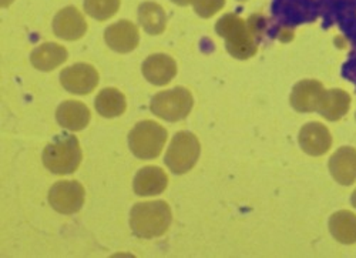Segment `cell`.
Masks as SVG:
<instances>
[{"instance_id": "obj_5", "label": "cell", "mask_w": 356, "mask_h": 258, "mask_svg": "<svg viewBox=\"0 0 356 258\" xmlns=\"http://www.w3.org/2000/svg\"><path fill=\"white\" fill-rule=\"evenodd\" d=\"M201 153L198 138L190 131H178L165 153V166L174 175H186L197 164Z\"/></svg>"}, {"instance_id": "obj_11", "label": "cell", "mask_w": 356, "mask_h": 258, "mask_svg": "<svg viewBox=\"0 0 356 258\" xmlns=\"http://www.w3.org/2000/svg\"><path fill=\"white\" fill-rule=\"evenodd\" d=\"M325 88L318 80H302L296 83L291 93V106L300 113L318 111Z\"/></svg>"}, {"instance_id": "obj_24", "label": "cell", "mask_w": 356, "mask_h": 258, "mask_svg": "<svg viewBox=\"0 0 356 258\" xmlns=\"http://www.w3.org/2000/svg\"><path fill=\"white\" fill-rule=\"evenodd\" d=\"M172 3L178 5V6H187V5H191V0H171Z\"/></svg>"}, {"instance_id": "obj_13", "label": "cell", "mask_w": 356, "mask_h": 258, "mask_svg": "<svg viewBox=\"0 0 356 258\" xmlns=\"http://www.w3.org/2000/svg\"><path fill=\"white\" fill-rule=\"evenodd\" d=\"M141 70L147 81L154 86H165L175 77L177 63L168 54L157 53L147 57Z\"/></svg>"}, {"instance_id": "obj_27", "label": "cell", "mask_w": 356, "mask_h": 258, "mask_svg": "<svg viewBox=\"0 0 356 258\" xmlns=\"http://www.w3.org/2000/svg\"><path fill=\"white\" fill-rule=\"evenodd\" d=\"M238 2H245V0H238Z\"/></svg>"}, {"instance_id": "obj_16", "label": "cell", "mask_w": 356, "mask_h": 258, "mask_svg": "<svg viewBox=\"0 0 356 258\" xmlns=\"http://www.w3.org/2000/svg\"><path fill=\"white\" fill-rule=\"evenodd\" d=\"M331 176L341 186H350L356 182V149L341 147L330 159Z\"/></svg>"}, {"instance_id": "obj_8", "label": "cell", "mask_w": 356, "mask_h": 258, "mask_svg": "<svg viewBox=\"0 0 356 258\" xmlns=\"http://www.w3.org/2000/svg\"><path fill=\"white\" fill-rule=\"evenodd\" d=\"M60 83L69 93L86 96L97 88L99 73L92 65L76 63L60 73Z\"/></svg>"}, {"instance_id": "obj_7", "label": "cell", "mask_w": 356, "mask_h": 258, "mask_svg": "<svg viewBox=\"0 0 356 258\" xmlns=\"http://www.w3.org/2000/svg\"><path fill=\"white\" fill-rule=\"evenodd\" d=\"M86 191L79 182H57L49 191V204L60 214H74L84 204Z\"/></svg>"}, {"instance_id": "obj_9", "label": "cell", "mask_w": 356, "mask_h": 258, "mask_svg": "<svg viewBox=\"0 0 356 258\" xmlns=\"http://www.w3.org/2000/svg\"><path fill=\"white\" fill-rule=\"evenodd\" d=\"M53 32L57 38L67 42H74L86 35L87 22L77 8L67 6L54 16Z\"/></svg>"}, {"instance_id": "obj_12", "label": "cell", "mask_w": 356, "mask_h": 258, "mask_svg": "<svg viewBox=\"0 0 356 258\" xmlns=\"http://www.w3.org/2000/svg\"><path fill=\"white\" fill-rule=\"evenodd\" d=\"M298 141L301 149L307 154L319 157L330 152L332 145V136L323 124L312 122L301 129Z\"/></svg>"}, {"instance_id": "obj_18", "label": "cell", "mask_w": 356, "mask_h": 258, "mask_svg": "<svg viewBox=\"0 0 356 258\" xmlns=\"http://www.w3.org/2000/svg\"><path fill=\"white\" fill-rule=\"evenodd\" d=\"M350 108V96L341 89L325 90L318 113L328 122H338Z\"/></svg>"}, {"instance_id": "obj_22", "label": "cell", "mask_w": 356, "mask_h": 258, "mask_svg": "<svg viewBox=\"0 0 356 258\" xmlns=\"http://www.w3.org/2000/svg\"><path fill=\"white\" fill-rule=\"evenodd\" d=\"M120 9V0H84V12L96 19L107 20Z\"/></svg>"}, {"instance_id": "obj_4", "label": "cell", "mask_w": 356, "mask_h": 258, "mask_svg": "<svg viewBox=\"0 0 356 258\" xmlns=\"http://www.w3.org/2000/svg\"><path fill=\"white\" fill-rule=\"evenodd\" d=\"M167 130L153 120L137 123L129 134V147L140 160L157 159L167 143Z\"/></svg>"}, {"instance_id": "obj_21", "label": "cell", "mask_w": 356, "mask_h": 258, "mask_svg": "<svg viewBox=\"0 0 356 258\" xmlns=\"http://www.w3.org/2000/svg\"><path fill=\"white\" fill-rule=\"evenodd\" d=\"M96 110L102 118L113 119L118 118L126 111L127 100L126 96L117 89H103L96 97Z\"/></svg>"}, {"instance_id": "obj_20", "label": "cell", "mask_w": 356, "mask_h": 258, "mask_svg": "<svg viewBox=\"0 0 356 258\" xmlns=\"http://www.w3.org/2000/svg\"><path fill=\"white\" fill-rule=\"evenodd\" d=\"M330 232L332 237L341 244L356 243V214L349 210L337 211L330 218Z\"/></svg>"}, {"instance_id": "obj_2", "label": "cell", "mask_w": 356, "mask_h": 258, "mask_svg": "<svg viewBox=\"0 0 356 258\" xmlns=\"http://www.w3.org/2000/svg\"><path fill=\"white\" fill-rule=\"evenodd\" d=\"M171 221V209L163 200L138 203L130 213V227L140 239H156L165 234Z\"/></svg>"}, {"instance_id": "obj_6", "label": "cell", "mask_w": 356, "mask_h": 258, "mask_svg": "<svg viewBox=\"0 0 356 258\" xmlns=\"http://www.w3.org/2000/svg\"><path fill=\"white\" fill-rule=\"evenodd\" d=\"M194 99L190 90L186 88H174L171 90L157 93L150 103L153 114L165 122H180L186 119L193 110Z\"/></svg>"}, {"instance_id": "obj_19", "label": "cell", "mask_w": 356, "mask_h": 258, "mask_svg": "<svg viewBox=\"0 0 356 258\" xmlns=\"http://www.w3.org/2000/svg\"><path fill=\"white\" fill-rule=\"evenodd\" d=\"M138 23L144 29V32L152 36H157L165 31V10L159 3L144 2L138 8Z\"/></svg>"}, {"instance_id": "obj_14", "label": "cell", "mask_w": 356, "mask_h": 258, "mask_svg": "<svg viewBox=\"0 0 356 258\" xmlns=\"http://www.w3.org/2000/svg\"><path fill=\"white\" fill-rule=\"evenodd\" d=\"M168 186V177L157 166L143 167L134 177V193L141 197L161 194Z\"/></svg>"}, {"instance_id": "obj_10", "label": "cell", "mask_w": 356, "mask_h": 258, "mask_svg": "<svg viewBox=\"0 0 356 258\" xmlns=\"http://www.w3.org/2000/svg\"><path fill=\"white\" fill-rule=\"evenodd\" d=\"M104 40L111 50L124 54L133 51L138 46L140 33L134 23L120 20L106 29Z\"/></svg>"}, {"instance_id": "obj_17", "label": "cell", "mask_w": 356, "mask_h": 258, "mask_svg": "<svg viewBox=\"0 0 356 258\" xmlns=\"http://www.w3.org/2000/svg\"><path fill=\"white\" fill-rule=\"evenodd\" d=\"M67 61V50L57 43H43L31 54L32 65L40 72H51Z\"/></svg>"}, {"instance_id": "obj_15", "label": "cell", "mask_w": 356, "mask_h": 258, "mask_svg": "<svg viewBox=\"0 0 356 258\" xmlns=\"http://www.w3.org/2000/svg\"><path fill=\"white\" fill-rule=\"evenodd\" d=\"M56 119L62 127L70 131H80L90 123L92 114L86 104L77 100H67L57 107Z\"/></svg>"}, {"instance_id": "obj_3", "label": "cell", "mask_w": 356, "mask_h": 258, "mask_svg": "<svg viewBox=\"0 0 356 258\" xmlns=\"http://www.w3.org/2000/svg\"><path fill=\"white\" fill-rule=\"evenodd\" d=\"M83 154L77 137L63 136L56 138L43 152V164L53 175L66 176L79 168Z\"/></svg>"}, {"instance_id": "obj_1", "label": "cell", "mask_w": 356, "mask_h": 258, "mask_svg": "<svg viewBox=\"0 0 356 258\" xmlns=\"http://www.w3.org/2000/svg\"><path fill=\"white\" fill-rule=\"evenodd\" d=\"M264 27L261 16L244 20L235 13L224 15L216 23V32L225 40L227 51L238 61H247L258 51V42Z\"/></svg>"}, {"instance_id": "obj_26", "label": "cell", "mask_w": 356, "mask_h": 258, "mask_svg": "<svg viewBox=\"0 0 356 258\" xmlns=\"http://www.w3.org/2000/svg\"><path fill=\"white\" fill-rule=\"evenodd\" d=\"M13 3V0H2V8H9Z\"/></svg>"}, {"instance_id": "obj_25", "label": "cell", "mask_w": 356, "mask_h": 258, "mask_svg": "<svg viewBox=\"0 0 356 258\" xmlns=\"http://www.w3.org/2000/svg\"><path fill=\"white\" fill-rule=\"evenodd\" d=\"M350 203H352V206L356 209V190L352 193V197H350Z\"/></svg>"}, {"instance_id": "obj_23", "label": "cell", "mask_w": 356, "mask_h": 258, "mask_svg": "<svg viewBox=\"0 0 356 258\" xmlns=\"http://www.w3.org/2000/svg\"><path fill=\"white\" fill-rule=\"evenodd\" d=\"M191 5L198 16L210 19L225 6V0H191Z\"/></svg>"}]
</instances>
